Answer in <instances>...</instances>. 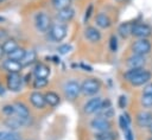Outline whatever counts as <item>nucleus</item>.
<instances>
[{"instance_id": "1", "label": "nucleus", "mask_w": 152, "mask_h": 140, "mask_svg": "<svg viewBox=\"0 0 152 140\" xmlns=\"http://www.w3.org/2000/svg\"><path fill=\"white\" fill-rule=\"evenodd\" d=\"M131 50L135 55H141L146 56L151 52L152 50V44L147 38H139L134 40V43L131 45Z\"/></svg>"}, {"instance_id": "2", "label": "nucleus", "mask_w": 152, "mask_h": 140, "mask_svg": "<svg viewBox=\"0 0 152 140\" xmlns=\"http://www.w3.org/2000/svg\"><path fill=\"white\" fill-rule=\"evenodd\" d=\"M48 33H49V38L52 42H62L66 37L68 28H66V26L64 24L56 23V24L51 25V27L48 31Z\"/></svg>"}, {"instance_id": "3", "label": "nucleus", "mask_w": 152, "mask_h": 140, "mask_svg": "<svg viewBox=\"0 0 152 140\" xmlns=\"http://www.w3.org/2000/svg\"><path fill=\"white\" fill-rule=\"evenodd\" d=\"M100 87H101V83L99 79L96 78H88V79H84L81 84V93L86 96H91V95H95L99 90H100Z\"/></svg>"}, {"instance_id": "4", "label": "nucleus", "mask_w": 152, "mask_h": 140, "mask_svg": "<svg viewBox=\"0 0 152 140\" xmlns=\"http://www.w3.org/2000/svg\"><path fill=\"white\" fill-rule=\"evenodd\" d=\"M34 25H36V28L42 32V33H45L50 30L51 27V20H50V17L45 13V12H39L36 14L34 17Z\"/></svg>"}, {"instance_id": "5", "label": "nucleus", "mask_w": 152, "mask_h": 140, "mask_svg": "<svg viewBox=\"0 0 152 140\" xmlns=\"http://www.w3.org/2000/svg\"><path fill=\"white\" fill-rule=\"evenodd\" d=\"M81 93V84L75 81V79H70L64 84V94L66 96V98L69 100H75Z\"/></svg>"}, {"instance_id": "6", "label": "nucleus", "mask_w": 152, "mask_h": 140, "mask_svg": "<svg viewBox=\"0 0 152 140\" xmlns=\"http://www.w3.org/2000/svg\"><path fill=\"white\" fill-rule=\"evenodd\" d=\"M152 34V28L145 23H135L132 30V36L135 38H148Z\"/></svg>"}, {"instance_id": "7", "label": "nucleus", "mask_w": 152, "mask_h": 140, "mask_svg": "<svg viewBox=\"0 0 152 140\" xmlns=\"http://www.w3.org/2000/svg\"><path fill=\"white\" fill-rule=\"evenodd\" d=\"M90 127L93 129H95L96 132H106L109 131L112 127V123L108 119L101 117V116H96L90 121Z\"/></svg>"}, {"instance_id": "8", "label": "nucleus", "mask_w": 152, "mask_h": 140, "mask_svg": "<svg viewBox=\"0 0 152 140\" xmlns=\"http://www.w3.org/2000/svg\"><path fill=\"white\" fill-rule=\"evenodd\" d=\"M152 78V74L146 70V69H142L139 74H137L131 81L129 83L134 87H140V85H144V84H147L150 82V79Z\"/></svg>"}, {"instance_id": "9", "label": "nucleus", "mask_w": 152, "mask_h": 140, "mask_svg": "<svg viewBox=\"0 0 152 140\" xmlns=\"http://www.w3.org/2000/svg\"><path fill=\"white\" fill-rule=\"evenodd\" d=\"M102 98L101 97H93L90 98L89 101H87V103L84 104L83 107V110L84 113L87 114H94V113H97L102 106Z\"/></svg>"}, {"instance_id": "10", "label": "nucleus", "mask_w": 152, "mask_h": 140, "mask_svg": "<svg viewBox=\"0 0 152 140\" xmlns=\"http://www.w3.org/2000/svg\"><path fill=\"white\" fill-rule=\"evenodd\" d=\"M145 64H146V58H145V56L133 53L132 56H129V57L127 58V66H128L129 69L144 68Z\"/></svg>"}, {"instance_id": "11", "label": "nucleus", "mask_w": 152, "mask_h": 140, "mask_svg": "<svg viewBox=\"0 0 152 140\" xmlns=\"http://www.w3.org/2000/svg\"><path fill=\"white\" fill-rule=\"evenodd\" d=\"M96 114H97V116H101V117H104V119H108V120L112 119V117L114 116L115 112H114V109H113V107H112L110 101H109V100L102 101V106H101L100 110H99Z\"/></svg>"}, {"instance_id": "12", "label": "nucleus", "mask_w": 152, "mask_h": 140, "mask_svg": "<svg viewBox=\"0 0 152 140\" xmlns=\"http://www.w3.org/2000/svg\"><path fill=\"white\" fill-rule=\"evenodd\" d=\"M23 78L19 74H10L7 76V87L12 91H18L21 87Z\"/></svg>"}, {"instance_id": "13", "label": "nucleus", "mask_w": 152, "mask_h": 140, "mask_svg": "<svg viewBox=\"0 0 152 140\" xmlns=\"http://www.w3.org/2000/svg\"><path fill=\"white\" fill-rule=\"evenodd\" d=\"M2 68L5 70H7L10 74H19V71L21 70L23 68V64L19 62V61H14V59H6L2 63Z\"/></svg>"}, {"instance_id": "14", "label": "nucleus", "mask_w": 152, "mask_h": 140, "mask_svg": "<svg viewBox=\"0 0 152 140\" xmlns=\"http://www.w3.org/2000/svg\"><path fill=\"white\" fill-rule=\"evenodd\" d=\"M137 123L141 128H147L152 123V113L150 112H140L137 115Z\"/></svg>"}, {"instance_id": "15", "label": "nucleus", "mask_w": 152, "mask_h": 140, "mask_svg": "<svg viewBox=\"0 0 152 140\" xmlns=\"http://www.w3.org/2000/svg\"><path fill=\"white\" fill-rule=\"evenodd\" d=\"M30 101L31 103L33 104V107L38 108V109H42L44 108V106L46 104V101H45V95L39 93V91H33L31 93L30 95Z\"/></svg>"}, {"instance_id": "16", "label": "nucleus", "mask_w": 152, "mask_h": 140, "mask_svg": "<svg viewBox=\"0 0 152 140\" xmlns=\"http://www.w3.org/2000/svg\"><path fill=\"white\" fill-rule=\"evenodd\" d=\"M135 21H125V23H121L118 27V33L122 37V38H127L129 36H132V30H133V26H134Z\"/></svg>"}, {"instance_id": "17", "label": "nucleus", "mask_w": 152, "mask_h": 140, "mask_svg": "<svg viewBox=\"0 0 152 140\" xmlns=\"http://www.w3.org/2000/svg\"><path fill=\"white\" fill-rule=\"evenodd\" d=\"M84 36L86 38L91 42V43H96V42H100L101 39V32L94 27V26H88L86 30H84Z\"/></svg>"}, {"instance_id": "18", "label": "nucleus", "mask_w": 152, "mask_h": 140, "mask_svg": "<svg viewBox=\"0 0 152 140\" xmlns=\"http://www.w3.org/2000/svg\"><path fill=\"white\" fill-rule=\"evenodd\" d=\"M74 15H75V11L71 6L57 11V18L61 21H70L74 18Z\"/></svg>"}, {"instance_id": "19", "label": "nucleus", "mask_w": 152, "mask_h": 140, "mask_svg": "<svg viewBox=\"0 0 152 140\" xmlns=\"http://www.w3.org/2000/svg\"><path fill=\"white\" fill-rule=\"evenodd\" d=\"M33 74L36 77H42V78H48L50 75V68L43 63H37L34 69H33Z\"/></svg>"}, {"instance_id": "20", "label": "nucleus", "mask_w": 152, "mask_h": 140, "mask_svg": "<svg viewBox=\"0 0 152 140\" xmlns=\"http://www.w3.org/2000/svg\"><path fill=\"white\" fill-rule=\"evenodd\" d=\"M95 23L99 27L101 28H108L112 25V20L109 19V17L104 13H99L95 18Z\"/></svg>"}, {"instance_id": "21", "label": "nucleus", "mask_w": 152, "mask_h": 140, "mask_svg": "<svg viewBox=\"0 0 152 140\" xmlns=\"http://www.w3.org/2000/svg\"><path fill=\"white\" fill-rule=\"evenodd\" d=\"M36 59H37L36 51L34 50H26V52H25V55H24V57H23L20 63L23 64V66H27V65L33 64L36 62Z\"/></svg>"}, {"instance_id": "22", "label": "nucleus", "mask_w": 152, "mask_h": 140, "mask_svg": "<svg viewBox=\"0 0 152 140\" xmlns=\"http://www.w3.org/2000/svg\"><path fill=\"white\" fill-rule=\"evenodd\" d=\"M14 108H15V114L17 116L19 117H23V119H30V112H28V108L24 104V103H20V102H17L14 104Z\"/></svg>"}, {"instance_id": "23", "label": "nucleus", "mask_w": 152, "mask_h": 140, "mask_svg": "<svg viewBox=\"0 0 152 140\" xmlns=\"http://www.w3.org/2000/svg\"><path fill=\"white\" fill-rule=\"evenodd\" d=\"M45 95V101H46V104H49L50 107H56L61 102V97L53 93V91H48L44 94Z\"/></svg>"}, {"instance_id": "24", "label": "nucleus", "mask_w": 152, "mask_h": 140, "mask_svg": "<svg viewBox=\"0 0 152 140\" xmlns=\"http://www.w3.org/2000/svg\"><path fill=\"white\" fill-rule=\"evenodd\" d=\"M19 46H18V43L14 40V39H12V38H8V39H6L4 43H2V49H4V51H5V53H7V55H10L11 52H13L14 50H17Z\"/></svg>"}, {"instance_id": "25", "label": "nucleus", "mask_w": 152, "mask_h": 140, "mask_svg": "<svg viewBox=\"0 0 152 140\" xmlns=\"http://www.w3.org/2000/svg\"><path fill=\"white\" fill-rule=\"evenodd\" d=\"M115 139H116V134L110 131L97 132L95 134V140H115Z\"/></svg>"}, {"instance_id": "26", "label": "nucleus", "mask_w": 152, "mask_h": 140, "mask_svg": "<svg viewBox=\"0 0 152 140\" xmlns=\"http://www.w3.org/2000/svg\"><path fill=\"white\" fill-rule=\"evenodd\" d=\"M0 140H21L20 135L13 131L11 132H6V131H2L0 132Z\"/></svg>"}, {"instance_id": "27", "label": "nucleus", "mask_w": 152, "mask_h": 140, "mask_svg": "<svg viewBox=\"0 0 152 140\" xmlns=\"http://www.w3.org/2000/svg\"><path fill=\"white\" fill-rule=\"evenodd\" d=\"M129 123H131V117H129V115L127 113L120 115V117H119V126H120V128L124 132L129 128Z\"/></svg>"}, {"instance_id": "28", "label": "nucleus", "mask_w": 152, "mask_h": 140, "mask_svg": "<svg viewBox=\"0 0 152 140\" xmlns=\"http://www.w3.org/2000/svg\"><path fill=\"white\" fill-rule=\"evenodd\" d=\"M25 52H26V50H24V49H21V47H18L17 50H14L13 52H11V53L8 55V58L21 62V59H23V57H24Z\"/></svg>"}, {"instance_id": "29", "label": "nucleus", "mask_w": 152, "mask_h": 140, "mask_svg": "<svg viewBox=\"0 0 152 140\" xmlns=\"http://www.w3.org/2000/svg\"><path fill=\"white\" fill-rule=\"evenodd\" d=\"M51 4H52V6L58 11V9L69 7L70 4H71V0H51Z\"/></svg>"}, {"instance_id": "30", "label": "nucleus", "mask_w": 152, "mask_h": 140, "mask_svg": "<svg viewBox=\"0 0 152 140\" xmlns=\"http://www.w3.org/2000/svg\"><path fill=\"white\" fill-rule=\"evenodd\" d=\"M48 83H49V79H48V78L36 77V79L33 81V87H34V89H40V88L46 87Z\"/></svg>"}, {"instance_id": "31", "label": "nucleus", "mask_w": 152, "mask_h": 140, "mask_svg": "<svg viewBox=\"0 0 152 140\" xmlns=\"http://www.w3.org/2000/svg\"><path fill=\"white\" fill-rule=\"evenodd\" d=\"M144 68H138V69H129V70H127L125 74H124V77H125V79H127L128 82L137 75V74H139L141 70H142Z\"/></svg>"}, {"instance_id": "32", "label": "nucleus", "mask_w": 152, "mask_h": 140, "mask_svg": "<svg viewBox=\"0 0 152 140\" xmlns=\"http://www.w3.org/2000/svg\"><path fill=\"white\" fill-rule=\"evenodd\" d=\"M140 102L144 108H152V95H142Z\"/></svg>"}, {"instance_id": "33", "label": "nucleus", "mask_w": 152, "mask_h": 140, "mask_svg": "<svg viewBox=\"0 0 152 140\" xmlns=\"http://www.w3.org/2000/svg\"><path fill=\"white\" fill-rule=\"evenodd\" d=\"M72 50V46L70 45V44H62V45H59L58 46V53H61V55H66V53H69L70 51Z\"/></svg>"}, {"instance_id": "34", "label": "nucleus", "mask_w": 152, "mask_h": 140, "mask_svg": "<svg viewBox=\"0 0 152 140\" xmlns=\"http://www.w3.org/2000/svg\"><path fill=\"white\" fill-rule=\"evenodd\" d=\"M2 112H4V114H6L7 116H12V115H14V114H15L14 104H6V106H4Z\"/></svg>"}, {"instance_id": "35", "label": "nucleus", "mask_w": 152, "mask_h": 140, "mask_svg": "<svg viewBox=\"0 0 152 140\" xmlns=\"http://www.w3.org/2000/svg\"><path fill=\"white\" fill-rule=\"evenodd\" d=\"M109 49L112 52H115L118 50V38L114 34L110 36V38H109Z\"/></svg>"}, {"instance_id": "36", "label": "nucleus", "mask_w": 152, "mask_h": 140, "mask_svg": "<svg viewBox=\"0 0 152 140\" xmlns=\"http://www.w3.org/2000/svg\"><path fill=\"white\" fill-rule=\"evenodd\" d=\"M118 104H119L120 108L124 109V108L127 106V97H126L125 95H121V96L119 97V100H118Z\"/></svg>"}, {"instance_id": "37", "label": "nucleus", "mask_w": 152, "mask_h": 140, "mask_svg": "<svg viewBox=\"0 0 152 140\" xmlns=\"http://www.w3.org/2000/svg\"><path fill=\"white\" fill-rule=\"evenodd\" d=\"M91 13H93V5L90 4V5L88 6V8L86 9V13H84V18H83V20H84V21H88V20H89V18H90V15H91Z\"/></svg>"}, {"instance_id": "38", "label": "nucleus", "mask_w": 152, "mask_h": 140, "mask_svg": "<svg viewBox=\"0 0 152 140\" xmlns=\"http://www.w3.org/2000/svg\"><path fill=\"white\" fill-rule=\"evenodd\" d=\"M142 95H152V83L145 84V87L142 89Z\"/></svg>"}, {"instance_id": "39", "label": "nucleus", "mask_w": 152, "mask_h": 140, "mask_svg": "<svg viewBox=\"0 0 152 140\" xmlns=\"http://www.w3.org/2000/svg\"><path fill=\"white\" fill-rule=\"evenodd\" d=\"M125 139L126 140H134V135H133V132L131 131V128L125 131Z\"/></svg>"}, {"instance_id": "40", "label": "nucleus", "mask_w": 152, "mask_h": 140, "mask_svg": "<svg viewBox=\"0 0 152 140\" xmlns=\"http://www.w3.org/2000/svg\"><path fill=\"white\" fill-rule=\"evenodd\" d=\"M7 32H6V30H4V28H0V42H5L6 39H8L7 38Z\"/></svg>"}, {"instance_id": "41", "label": "nucleus", "mask_w": 152, "mask_h": 140, "mask_svg": "<svg viewBox=\"0 0 152 140\" xmlns=\"http://www.w3.org/2000/svg\"><path fill=\"white\" fill-rule=\"evenodd\" d=\"M80 66H81V68H83L86 71H93L91 66H89V65H86V64H80Z\"/></svg>"}, {"instance_id": "42", "label": "nucleus", "mask_w": 152, "mask_h": 140, "mask_svg": "<svg viewBox=\"0 0 152 140\" xmlns=\"http://www.w3.org/2000/svg\"><path fill=\"white\" fill-rule=\"evenodd\" d=\"M4 55H5V51H4V49H2V45H0V59L2 58Z\"/></svg>"}, {"instance_id": "43", "label": "nucleus", "mask_w": 152, "mask_h": 140, "mask_svg": "<svg viewBox=\"0 0 152 140\" xmlns=\"http://www.w3.org/2000/svg\"><path fill=\"white\" fill-rule=\"evenodd\" d=\"M5 94V89L2 88V85L0 84V95H4Z\"/></svg>"}, {"instance_id": "44", "label": "nucleus", "mask_w": 152, "mask_h": 140, "mask_svg": "<svg viewBox=\"0 0 152 140\" xmlns=\"http://www.w3.org/2000/svg\"><path fill=\"white\" fill-rule=\"evenodd\" d=\"M147 129H148V132H150V134L152 135V123H151V125H150V126L147 127Z\"/></svg>"}, {"instance_id": "45", "label": "nucleus", "mask_w": 152, "mask_h": 140, "mask_svg": "<svg viewBox=\"0 0 152 140\" xmlns=\"http://www.w3.org/2000/svg\"><path fill=\"white\" fill-rule=\"evenodd\" d=\"M116 1H119V2H125V1H127V0H116Z\"/></svg>"}, {"instance_id": "46", "label": "nucleus", "mask_w": 152, "mask_h": 140, "mask_svg": "<svg viewBox=\"0 0 152 140\" xmlns=\"http://www.w3.org/2000/svg\"><path fill=\"white\" fill-rule=\"evenodd\" d=\"M147 140H152V135H151V136H150V138H148Z\"/></svg>"}, {"instance_id": "47", "label": "nucleus", "mask_w": 152, "mask_h": 140, "mask_svg": "<svg viewBox=\"0 0 152 140\" xmlns=\"http://www.w3.org/2000/svg\"><path fill=\"white\" fill-rule=\"evenodd\" d=\"M2 20H4V18H1V17H0V21H2Z\"/></svg>"}, {"instance_id": "48", "label": "nucleus", "mask_w": 152, "mask_h": 140, "mask_svg": "<svg viewBox=\"0 0 152 140\" xmlns=\"http://www.w3.org/2000/svg\"><path fill=\"white\" fill-rule=\"evenodd\" d=\"M2 1H5V0H0V2H2Z\"/></svg>"}]
</instances>
